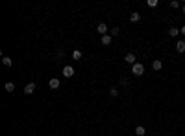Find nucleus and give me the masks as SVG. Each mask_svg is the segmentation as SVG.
I'll use <instances>...</instances> for the list:
<instances>
[{"mask_svg":"<svg viewBox=\"0 0 185 136\" xmlns=\"http://www.w3.org/2000/svg\"><path fill=\"white\" fill-rule=\"evenodd\" d=\"M63 76H65V77H72L74 76V68L72 66H65V68H63Z\"/></svg>","mask_w":185,"mask_h":136,"instance_id":"nucleus-6","label":"nucleus"},{"mask_svg":"<svg viewBox=\"0 0 185 136\" xmlns=\"http://www.w3.org/2000/svg\"><path fill=\"white\" fill-rule=\"evenodd\" d=\"M135 134L137 136H144V134H146V129H144L143 125H137L135 127Z\"/></svg>","mask_w":185,"mask_h":136,"instance_id":"nucleus-10","label":"nucleus"},{"mask_svg":"<svg viewBox=\"0 0 185 136\" xmlns=\"http://www.w3.org/2000/svg\"><path fill=\"white\" fill-rule=\"evenodd\" d=\"M119 33H120V30H119V28H113V30H109V35H111V37H117Z\"/></svg>","mask_w":185,"mask_h":136,"instance_id":"nucleus-16","label":"nucleus"},{"mask_svg":"<svg viewBox=\"0 0 185 136\" xmlns=\"http://www.w3.org/2000/svg\"><path fill=\"white\" fill-rule=\"evenodd\" d=\"M81 57H83V53H81L80 50H74L72 52V59L74 61H81Z\"/></svg>","mask_w":185,"mask_h":136,"instance_id":"nucleus-11","label":"nucleus"},{"mask_svg":"<svg viewBox=\"0 0 185 136\" xmlns=\"http://www.w3.org/2000/svg\"><path fill=\"white\" fill-rule=\"evenodd\" d=\"M33 90H35V83H28L24 87V94H33Z\"/></svg>","mask_w":185,"mask_h":136,"instance_id":"nucleus-8","label":"nucleus"},{"mask_svg":"<svg viewBox=\"0 0 185 136\" xmlns=\"http://www.w3.org/2000/svg\"><path fill=\"white\" fill-rule=\"evenodd\" d=\"M168 6H170L172 9H178V7H180V2H178V0H172V2L168 4Z\"/></svg>","mask_w":185,"mask_h":136,"instance_id":"nucleus-18","label":"nucleus"},{"mask_svg":"<svg viewBox=\"0 0 185 136\" xmlns=\"http://www.w3.org/2000/svg\"><path fill=\"white\" fill-rule=\"evenodd\" d=\"M152 68H154V70H156V72H157V70H161V68H163V63H161V61H159V59H156V61H154V63H152Z\"/></svg>","mask_w":185,"mask_h":136,"instance_id":"nucleus-12","label":"nucleus"},{"mask_svg":"<svg viewBox=\"0 0 185 136\" xmlns=\"http://www.w3.org/2000/svg\"><path fill=\"white\" fill-rule=\"evenodd\" d=\"M148 6H150V7H156L157 6V0H148Z\"/></svg>","mask_w":185,"mask_h":136,"instance_id":"nucleus-19","label":"nucleus"},{"mask_svg":"<svg viewBox=\"0 0 185 136\" xmlns=\"http://www.w3.org/2000/svg\"><path fill=\"white\" fill-rule=\"evenodd\" d=\"M96 30H98V33H100V37H104V35H108V32H109V30H108V26H106L104 22H100Z\"/></svg>","mask_w":185,"mask_h":136,"instance_id":"nucleus-4","label":"nucleus"},{"mask_svg":"<svg viewBox=\"0 0 185 136\" xmlns=\"http://www.w3.org/2000/svg\"><path fill=\"white\" fill-rule=\"evenodd\" d=\"M124 61H126L128 64H132V66H133V64L137 63V57H135V53H132V52H130V53H126V55H124Z\"/></svg>","mask_w":185,"mask_h":136,"instance_id":"nucleus-2","label":"nucleus"},{"mask_svg":"<svg viewBox=\"0 0 185 136\" xmlns=\"http://www.w3.org/2000/svg\"><path fill=\"white\" fill-rule=\"evenodd\" d=\"M168 35H170V37H178V35H180V28H176V26L168 28Z\"/></svg>","mask_w":185,"mask_h":136,"instance_id":"nucleus-9","label":"nucleus"},{"mask_svg":"<svg viewBox=\"0 0 185 136\" xmlns=\"http://www.w3.org/2000/svg\"><path fill=\"white\" fill-rule=\"evenodd\" d=\"M176 52H178V53H183L185 52V41H178V42H176Z\"/></svg>","mask_w":185,"mask_h":136,"instance_id":"nucleus-7","label":"nucleus"},{"mask_svg":"<svg viewBox=\"0 0 185 136\" xmlns=\"http://www.w3.org/2000/svg\"><path fill=\"white\" fill-rule=\"evenodd\" d=\"M180 33H182V35H185V26H182V28H180Z\"/></svg>","mask_w":185,"mask_h":136,"instance_id":"nucleus-20","label":"nucleus"},{"mask_svg":"<svg viewBox=\"0 0 185 136\" xmlns=\"http://www.w3.org/2000/svg\"><path fill=\"white\" fill-rule=\"evenodd\" d=\"M182 9H183V13H185V4H183V7H182Z\"/></svg>","mask_w":185,"mask_h":136,"instance_id":"nucleus-21","label":"nucleus"},{"mask_svg":"<svg viewBox=\"0 0 185 136\" xmlns=\"http://www.w3.org/2000/svg\"><path fill=\"white\" fill-rule=\"evenodd\" d=\"M2 63H4V66H13V61H11L9 57H6V55L2 57Z\"/></svg>","mask_w":185,"mask_h":136,"instance_id":"nucleus-15","label":"nucleus"},{"mask_svg":"<svg viewBox=\"0 0 185 136\" xmlns=\"http://www.w3.org/2000/svg\"><path fill=\"white\" fill-rule=\"evenodd\" d=\"M132 74H133V76H137V77L143 76V74H144V64L143 63H135L132 66Z\"/></svg>","mask_w":185,"mask_h":136,"instance_id":"nucleus-1","label":"nucleus"},{"mask_svg":"<svg viewBox=\"0 0 185 136\" xmlns=\"http://www.w3.org/2000/svg\"><path fill=\"white\" fill-rule=\"evenodd\" d=\"M109 94H111L113 98H117V96H119V88H115V87H113V88H109Z\"/></svg>","mask_w":185,"mask_h":136,"instance_id":"nucleus-17","label":"nucleus"},{"mask_svg":"<svg viewBox=\"0 0 185 136\" xmlns=\"http://www.w3.org/2000/svg\"><path fill=\"white\" fill-rule=\"evenodd\" d=\"M100 42H102V44H104V46H109V44H111V42H113V37H111V35H104V37H100Z\"/></svg>","mask_w":185,"mask_h":136,"instance_id":"nucleus-5","label":"nucleus"},{"mask_svg":"<svg viewBox=\"0 0 185 136\" xmlns=\"http://www.w3.org/2000/svg\"><path fill=\"white\" fill-rule=\"evenodd\" d=\"M4 88H6V92H13L15 90V85L11 83V81H7V83L4 85Z\"/></svg>","mask_w":185,"mask_h":136,"instance_id":"nucleus-14","label":"nucleus"},{"mask_svg":"<svg viewBox=\"0 0 185 136\" xmlns=\"http://www.w3.org/2000/svg\"><path fill=\"white\" fill-rule=\"evenodd\" d=\"M141 20V15L139 13H132L130 15V22H139Z\"/></svg>","mask_w":185,"mask_h":136,"instance_id":"nucleus-13","label":"nucleus"},{"mask_svg":"<svg viewBox=\"0 0 185 136\" xmlns=\"http://www.w3.org/2000/svg\"><path fill=\"white\" fill-rule=\"evenodd\" d=\"M59 85L61 83H59V79H57V77H52V79L48 81V87L52 88V90H57V88H59Z\"/></svg>","mask_w":185,"mask_h":136,"instance_id":"nucleus-3","label":"nucleus"}]
</instances>
